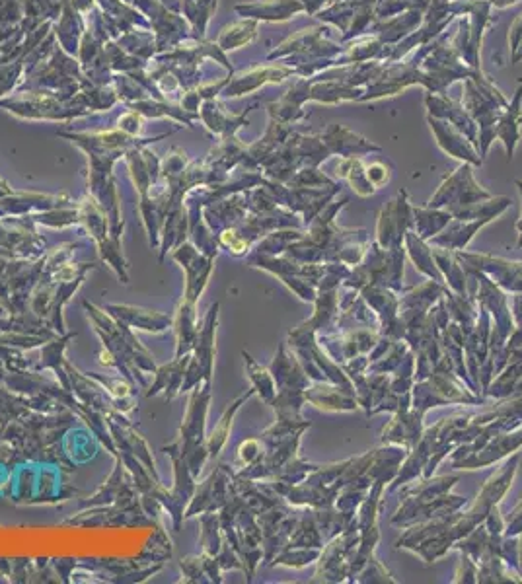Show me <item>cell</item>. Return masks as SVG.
Returning <instances> with one entry per match:
<instances>
[{
  "instance_id": "cell-1",
  "label": "cell",
  "mask_w": 522,
  "mask_h": 584,
  "mask_svg": "<svg viewBox=\"0 0 522 584\" xmlns=\"http://www.w3.org/2000/svg\"><path fill=\"white\" fill-rule=\"evenodd\" d=\"M113 318L117 322L125 324L127 328H141L147 331H164L172 326V320L164 314L150 312V310H141L133 306H108Z\"/></svg>"
},
{
  "instance_id": "cell-2",
  "label": "cell",
  "mask_w": 522,
  "mask_h": 584,
  "mask_svg": "<svg viewBox=\"0 0 522 584\" xmlns=\"http://www.w3.org/2000/svg\"><path fill=\"white\" fill-rule=\"evenodd\" d=\"M191 361V355L186 353L184 359L178 357L172 365L162 366L156 370V382L152 384L147 396H156L160 390H166V398L172 400L178 392H182V378L186 376V366Z\"/></svg>"
}]
</instances>
